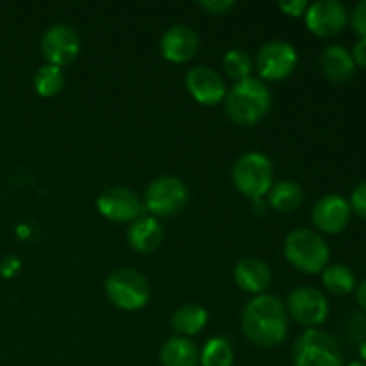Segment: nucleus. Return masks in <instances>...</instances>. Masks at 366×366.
Returning <instances> with one entry per match:
<instances>
[{
    "label": "nucleus",
    "mask_w": 366,
    "mask_h": 366,
    "mask_svg": "<svg viewBox=\"0 0 366 366\" xmlns=\"http://www.w3.org/2000/svg\"><path fill=\"white\" fill-rule=\"evenodd\" d=\"M2 264L4 267L7 264V268H2V272H6V275H11L18 270V267H20V261H18L14 256H7L6 259L2 261Z\"/></svg>",
    "instance_id": "nucleus-32"
},
{
    "label": "nucleus",
    "mask_w": 366,
    "mask_h": 366,
    "mask_svg": "<svg viewBox=\"0 0 366 366\" xmlns=\"http://www.w3.org/2000/svg\"><path fill=\"white\" fill-rule=\"evenodd\" d=\"M285 256L297 270L318 274L327 267L331 250L327 242L311 229H293L285 239Z\"/></svg>",
    "instance_id": "nucleus-3"
},
{
    "label": "nucleus",
    "mask_w": 366,
    "mask_h": 366,
    "mask_svg": "<svg viewBox=\"0 0 366 366\" xmlns=\"http://www.w3.org/2000/svg\"><path fill=\"white\" fill-rule=\"evenodd\" d=\"M159 49L167 61H172V63H186L199 50V34L189 25L175 24L163 32Z\"/></svg>",
    "instance_id": "nucleus-15"
},
{
    "label": "nucleus",
    "mask_w": 366,
    "mask_h": 366,
    "mask_svg": "<svg viewBox=\"0 0 366 366\" xmlns=\"http://www.w3.org/2000/svg\"><path fill=\"white\" fill-rule=\"evenodd\" d=\"M104 288L111 302L125 311L142 310L150 299L149 281L132 267H120L111 272Z\"/></svg>",
    "instance_id": "nucleus-5"
},
{
    "label": "nucleus",
    "mask_w": 366,
    "mask_h": 366,
    "mask_svg": "<svg viewBox=\"0 0 366 366\" xmlns=\"http://www.w3.org/2000/svg\"><path fill=\"white\" fill-rule=\"evenodd\" d=\"M97 207L107 220L118 222V224L134 222L136 218L142 217L145 209L142 199L125 186H111L104 189L97 199Z\"/></svg>",
    "instance_id": "nucleus-11"
},
{
    "label": "nucleus",
    "mask_w": 366,
    "mask_h": 366,
    "mask_svg": "<svg viewBox=\"0 0 366 366\" xmlns=\"http://www.w3.org/2000/svg\"><path fill=\"white\" fill-rule=\"evenodd\" d=\"M199 6L209 11L211 14H225L234 7V2L232 0H200Z\"/></svg>",
    "instance_id": "nucleus-28"
},
{
    "label": "nucleus",
    "mask_w": 366,
    "mask_h": 366,
    "mask_svg": "<svg viewBox=\"0 0 366 366\" xmlns=\"http://www.w3.org/2000/svg\"><path fill=\"white\" fill-rule=\"evenodd\" d=\"M360 356H361V360H363V363L366 365V338L361 342V345H360Z\"/></svg>",
    "instance_id": "nucleus-33"
},
{
    "label": "nucleus",
    "mask_w": 366,
    "mask_h": 366,
    "mask_svg": "<svg viewBox=\"0 0 366 366\" xmlns=\"http://www.w3.org/2000/svg\"><path fill=\"white\" fill-rule=\"evenodd\" d=\"M350 217H352V209H350L349 200L338 193H327L320 197L311 214L315 227L329 234L342 232L349 225Z\"/></svg>",
    "instance_id": "nucleus-14"
},
{
    "label": "nucleus",
    "mask_w": 366,
    "mask_h": 366,
    "mask_svg": "<svg viewBox=\"0 0 366 366\" xmlns=\"http://www.w3.org/2000/svg\"><path fill=\"white\" fill-rule=\"evenodd\" d=\"M188 186L182 179L161 175L147 188L143 206L156 217H174L188 204Z\"/></svg>",
    "instance_id": "nucleus-7"
},
{
    "label": "nucleus",
    "mask_w": 366,
    "mask_h": 366,
    "mask_svg": "<svg viewBox=\"0 0 366 366\" xmlns=\"http://www.w3.org/2000/svg\"><path fill=\"white\" fill-rule=\"evenodd\" d=\"M64 71L56 64H43L34 74V89L41 97H54L63 89Z\"/></svg>",
    "instance_id": "nucleus-24"
},
{
    "label": "nucleus",
    "mask_w": 366,
    "mask_h": 366,
    "mask_svg": "<svg viewBox=\"0 0 366 366\" xmlns=\"http://www.w3.org/2000/svg\"><path fill=\"white\" fill-rule=\"evenodd\" d=\"M356 300L361 306V310L366 311V279L356 286Z\"/></svg>",
    "instance_id": "nucleus-31"
},
{
    "label": "nucleus",
    "mask_w": 366,
    "mask_h": 366,
    "mask_svg": "<svg viewBox=\"0 0 366 366\" xmlns=\"http://www.w3.org/2000/svg\"><path fill=\"white\" fill-rule=\"evenodd\" d=\"M272 107V93L257 77L236 81L225 95V113L239 125L259 124Z\"/></svg>",
    "instance_id": "nucleus-2"
},
{
    "label": "nucleus",
    "mask_w": 366,
    "mask_h": 366,
    "mask_svg": "<svg viewBox=\"0 0 366 366\" xmlns=\"http://www.w3.org/2000/svg\"><path fill=\"white\" fill-rule=\"evenodd\" d=\"M306 25L317 36H335L345 29L349 21L347 7L340 0H317L306 11Z\"/></svg>",
    "instance_id": "nucleus-12"
},
{
    "label": "nucleus",
    "mask_w": 366,
    "mask_h": 366,
    "mask_svg": "<svg viewBox=\"0 0 366 366\" xmlns=\"http://www.w3.org/2000/svg\"><path fill=\"white\" fill-rule=\"evenodd\" d=\"M347 366H366L363 361H352V363H349Z\"/></svg>",
    "instance_id": "nucleus-34"
},
{
    "label": "nucleus",
    "mask_w": 366,
    "mask_h": 366,
    "mask_svg": "<svg viewBox=\"0 0 366 366\" xmlns=\"http://www.w3.org/2000/svg\"><path fill=\"white\" fill-rule=\"evenodd\" d=\"M222 64H224L225 74L234 79V81H243V79L250 77V71L254 68V61L250 54L242 49H231L229 52H225Z\"/></svg>",
    "instance_id": "nucleus-25"
},
{
    "label": "nucleus",
    "mask_w": 366,
    "mask_h": 366,
    "mask_svg": "<svg viewBox=\"0 0 366 366\" xmlns=\"http://www.w3.org/2000/svg\"><path fill=\"white\" fill-rule=\"evenodd\" d=\"M350 25L360 38H366V0H361L354 6L350 13Z\"/></svg>",
    "instance_id": "nucleus-27"
},
{
    "label": "nucleus",
    "mask_w": 366,
    "mask_h": 366,
    "mask_svg": "<svg viewBox=\"0 0 366 366\" xmlns=\"http://www.w3.org/2000/svg\"><path fill=\"white\" fill-rule=\"evenodd\" d=\"M293 366H343L338 340L320 329H306L293 343Z\"/></svg>",
    "instance_id": "nucleus-4"
},
{
    "label": "nucleus",
    "mask_w": 366,
    "mask_h": 366,
    "mask_svg": "<svg viewBox=\"0 0 366 366\" xmlns=\"http://www.w3.org/2000/svg\"><path fill=\"white\" fill-rule=\"evenodd\" d=\"M163 225L156 217H139L129 225L127 242L136 252L150 254L163 242Z\"/></svg>",
    "instance_id": "nucleus-17"
},
{
    "label": "nucleus",
    "mask_w": 366,
    "mask_h": 366,
    "mask_svg": "<svg viewBox=\"0 0 366 366\" xmlns=\"http://www.w3.org/2000/svg\"><path fill=\"white\" fill-rule=\"evenodd\" d=\"M279 7L290 16H300V14H306L310 2H306V0H285V2H279Z\"/></svg>",
    "instance_id": "nucleus-29"
},
{
    "label": "nucleus",
    "mask_w": 366,
    "mask_h": 366,
    "mask_svg": "<svg viewBox=\"0 0 366 366\" xmlns=\"http://www.w3.org/2000/svg\"><path fill=\"white\" fill-rule=\"evenodd\" d=\"M242 327L250 343L272 349L285 342L288 332V311L279 297L270 293L256 295L243 310Z\"/></svg>",
    "instance_id": "nucleus-1"
},
{
    "label": "nucleus",
    "mask_w": 366,
    "mask_h": 366,
    "mask_svg": "<svg viewBox=\"0 0 366 366\" xmlns=\"http://www.w3.org/2000/svg\"><path fill=\"white\" fill-rule=\"evenodd\" d=\"M207 324V311L200 304H182L172 317V327L179 336H193L202 331Z\"/></svg>",
    "instance_id": "nucleus-21"
},
{
    "label": "nucleus",
    "mask_w": 366,
    "mask_h": 366,
    "mask_svg": "<svg viewBox=\"0 0 366 366\" xmlns=\"http://www.w3.org/2000/svg\"><path fill=\"white\" fill-rule=\"evenodd\" d=\"M186 88H188L189 95L200 104L206 106H213V104L222 102L227 95V88L222 79V75L217 70L204 64H197V66L189 68L186 71Z\"/></svg>",
    "instance_id": "nucleus-13"
},
{
    "label": "nucleus",
    "mask_w": 366,
    "mask_h": 366,
    "mask_svg": "<svg viewBox=\"0 0 366 366\" xmlns=\"http://www.w3.org/2000/svg\"><path fill=\"white\" fill-rule=\"evenodd\" d=\"M352 59L354 64H360V66L366 68V38H360L357 43L352 49Z\"/></svg>",
    "instance_id": "nucleus-30"
},
{
    "label": "nucleus",
    "mask_w": 366,
    "mask_h": 366,
    "mask_svg": "<svg viewBox=\"0 0 366 366\" xmlns=\"http://www.w3.org/2000/svg\"><path fill=\"white\" fill-rule=\"evenodd\" d=\"M41 52L46 63L63 66L71 63L81 52V38L68 24H54L43 32Z\"/></svg>",
    "instance_id": "nucleus-10"
},
{
    "label": "nucleus",
    "mask_w": 366,
    "mask_h": 366,
    "mask_svg": "<svg viewBox=\"0 0 366 366\" xmlns=\"http://www.w3.org/2000/svg\"><path fill=\"white\" fill-rule=\"evenodd\" d=\"M234 363V350L231 343L225 338H211L200 350V361L202 366H232Z\"/></svg>",
    "instance_id": "nucleus-23"
},
{
    "label": "nucleus",
    "mask_w": 366,
    "mask_h": 366,
    "mask_svg": "<svg viewBox=\"0 0 366 366\" xmlns=\"http://www.w3.org/2000/svg\"><path fill=\"white\" fill-rule=\"evenodd\" d=\"M299 61L295 46L285 39L268 41L257 50L256 68L267 81H282L293 74Z\"/></svg>",
    "instance_id": "nucleus-9"
},
{
    "label": "nucleus",
    "mask_w": 366,
    "mask_h": 366,
    "mask_svg": "<svg viewBox=\"0 0 366 366\" xmlns=\"http://www.w3.org/2000/svg\"><path fill=\"white\" fill-rule=\"evenodd\" d=\"M286 311L304 327H317L329 317V300L324 293L313 286H299L286 300Z\"/></svg>",
    "instance_id": "nucleus-8"
},
{
    "label": "nucleus",
    "mask_w": 366,
    "mask_h": 366,
    "mask_svg": "<svg viewBox=\"0 0 366 366\" xmlns=\"http://www.w3.org/2000/svg\"><path fill=\"white\" fill-rule=\"evenodd\" d=\"M268 200H270V206L279 213H293L302 206L304 189L297 181L285 179L272 186L268 192Z\"/></svg>",
    "instance_id": "nucleus-20"
},
{
    "label": "nucleus",
    "mask_w": 366,
    "mask_h": 366,
    "mask_svg": "<svg viewBox=\"0 0 366 366\" xmlns=\"http://www.w3.org/2000/svg\"><path fill=\"white\" fill-rule=\"evenodd\" d=\"M234 281L243 292L263 295L272 286V270L259 257H242L234 267Z\"/></svg>",
    "instance_id": "nucleus-16"
},
{
    "label": "nucleus",
    "mask_w": 366,
    "mask_h": 366,
    "mask_svg": "<svg viewBox=\"0 0 366 366\" xmlns=\"http://www.w3.org/2000/svg\"><path fill=\"white\" fill-rule=\"evenodd\" d=\"M322 74L332 82H345L354 75L356 64H354L352 54L342 45L325 46L320 56Z\"/></svg>",
    "instance_id": "nucleus-18"
},
{
    "label": "nucleus",
    "mask_w": 366,
    "mask_h": 366,
    "mask_svg": "<svg viewBox=\"0 0 366 366\" xmlns=\"http://www.w3.org/2000/svg\"><path fill=\"white\" fill-rule=\"evenodd\" d=\"M232 182L250 199H261L274 186V164L264 154L247 152L234 161Z\"/></svg>",
    "instance_id": "nucleus-6"
},
{
    "label": "nucleus",
    "mask_w": 366,
    "mask_h": 366,
    "mask_svg": "<svg viewBox=\"0 0 366 366\" xmlns=\"http://www.w3.org/2000/svg\"><path fill=\"white\" fill-rule=\"evenodd\" d=\"M322 282L332 295H347V293L354 292L357 286L354 272L342 263L325 267L322 272Z\"/></svg>",
    "instance_id": "nucleus-22"
},
{
    "label": "nucleus",
    "mask_w": 366,
    "mask_h": 366,
    "mask_svg": "<svg viewBox=\"0 0 366 366\" xmlns=\"http://www.w3.org/2000/svg\"><path fill=\"white\" fill-rule=\"evenodd\" d=\"M350 209L357 214V217L365 218L366 220V181L360 182L356 188L350 193Z\"/></svg>",
    "instance_id": "nucleus-26"
},
{
    "label": "nucleus",
    "mask_w": 366,
    "mask_h": 366,
    "mask_svg": "<svg viewBox=\"0 0 366 366\" xmlns=\"http://www.w3.org/2000/svg\"><path fill=\"white\" fill-rule=\"evenodd\" d=\"M163 366H197L200 361V350L186 336H172L161 347Z\"/></svg>",
    "instance_id": "nucleus-19"
}]
</instances>
